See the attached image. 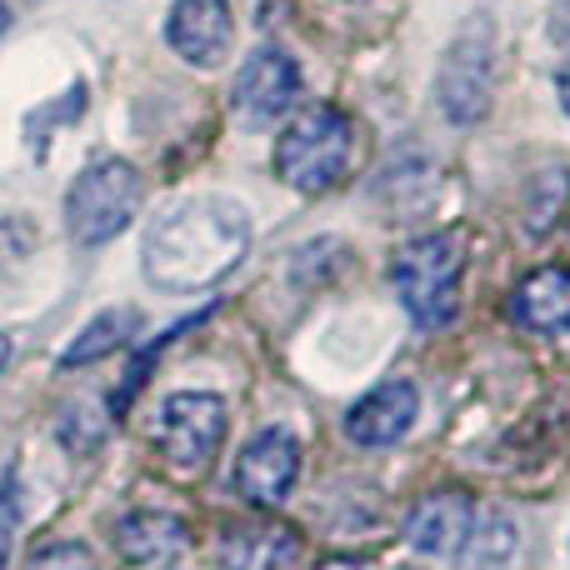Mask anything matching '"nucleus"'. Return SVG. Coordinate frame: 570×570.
<instances>
[{
    "instance_id": "15",
    "label": "nucleus",
    "mask_w": 570,
    "mask_h": 570,
    "mask_svg": "<svg viewBox=\"0 0 570 570\" xmlns=\"http://www.w3.org/2000/svg\"><path fill=\"white\" fill-rule=\"evenodd\" d=\"M136 331H140V315L136 311H120V305H116V311H100L96 321H90L86 331L66 345V351H60V365H66V371H76V365L100 361V355L120 351V345H126Z\"/></svg>"
},
{
    "instance_id": "1",
    "label": "nucleus",
    "mask_w": 570,
    "mask_h": 570,
    "mask_svg": "<svg viewBox=\"0 0 570 570\" xmlns=\"http://www.w3.org/2000/svg\"><path fill=\"white\" fill-rule=\"evenodd\" d=\"M250 250V216L226 196H196L170 206L146 230L140 266L160 291H206Z\"/></svg>"
},
{
    "instance_id": "12",
    "label": "nucleus",
    "mask_w": 570,
    "mask_h": 570,
    "mask_svg": "<svg viewBox=\"0 0 570 570\" xmlns=\"http://www.w3.org/2000/svg\"><path fill=\"white\" fill-rule=\"evenodd\" d=\"M295 551H301V541H295L291 525L281 521H246V525H230L226 535H220V570H291Z\"/></svg>"
},
{
    "instance_id": "6",
    "label": "nucleus",
    "mask_w": 570,
    "mask_h": 570,
    "mask_svg": "<svg viewBox=\"0 0 570 570\" xmlns=\"http://www.w3.org/2000/svg\"><path fill=\"white\" fill-rule=\"evenodd\" d=\"M156 435L176 471H206L226 441V405L210 391H176L160 405Z\"/></svg>"
},
{
    "instance_id": "21",
    "label": "nucleus",
    "mask_w": 570,
    "mask_h": 570,
    "mask_svg": "<svg viewBox=\"0 0 570 570\" xmlns=\"http://www.w3.org/2000/svg\"><path fill=\"white\" fill-rule=\"evenodd\" d=\"M6 561H10V535H6V525H0V570H6Z\"/></svg>"
},
{
    "instance_id": "7",
    "label": "nucleus",
    "mask_w": 570,
    "mask_h": 570,
    "mask_svg": "<svg viewBox=\"0 0 570 570\" xmlns=\"http://www.w3.org/2000/svg\"><path fill=\"white\" fill-rule=\"evenodd\" d=\"M301 100V66L285 50H256L236 76V116L246 126H271Z\"/></svg>"
},
{
    "instance_id": "9",
    "label": "nucleus",
    "mask_w": 570,
    "mask_h": 570,
    "mask_svg": "<svg viewBox=\"0 0 570 570\" xmlns=\"http://www.w3.org/2000/svg\"><path fill=\"white\" fill-rule=\"evenodd\" d=\"M166 40L180 60L210 70L230 56V40H236V26H230V6L226 0H176L166 16Z\"/></svg>"
},
{
    "instance_id": "5",
    "label": "nucleus",
    "mask_w": 570,
    "mask_h": 570,
    "mask_svg": "<svg viewBox=\"0 0 570 570\" xmlns=\"http://www.w3.org/2000/svg\"><path fill=\"white\" fill-rule=\"evenodd\" d=\"M435 100L451 126H475L491 116L495 100V30L485 16L465 20V30L451 40L441 60V80H435Z\"/></svg>"
},
{
    "instance_id": "10",
    "label": "nucleus",
    "mask_w": 570,
    "mask_h": 570,
    "mask_svg": "<svg viewBox=\"0 0 570 570\" xmlns=\"http://www.w3.org/2000/svg\"><path fill=\"white\" fill-rule=\"evenodd\" d=\"M415 415H421V391H415L411 381H385V385H375L371 395H361V401L351 405V415H345V435H351L355 445L381 451V445H395L405 431H411Z\"/></svg>"
},
{
    "instance_id": "19",
    "label": "nucleus",
    "mask_w": 570,
    "mask_h": 570,
    "mask_svg": "<svg viewBox=\"0 0 570 570\" xmlns=\"http://www.w3.org/2000/svg\"><path fill=\"white\" fill-rule=\"evenodd\" d=\"M556 96H561V106H566V116H570V60L556 70Z\"/></svg>"
},
{
    "instance_id": "2",
    "label": "nucleus",
    "mask_w": 570,
    "mask_h": 570,
    "mask_svg": "<svg viewBox=\"0 0 570 570\" xmlns=\"http://www.w3.org/2000/svg\"><path fill=\"white\" fill-rule=\"evenodd\" d=\"M355 160V130L335 106H305L301 116L285 126L276 146V176L291 190L321 196V190L341 186L345 170Z\"/></svg>"
},
{
    "instance_id": "3",
    "label": "nucleus",
    "mask_w": 570,
    "mask_h": 570,
    "mask_svg": "<svg viewBox=\"0 0 570 570\" xmlns=\"http://www.w3.org/2000/svg\"><path fill=\"white\" fill-rule=\"evenodd\" d=\"M395 295L401 305L425 325V331H441L455 321V305H461V276H465V240L455 230H431V236L411 240V246L395 256Z\"/></svg>"
},
{
    "instance_id": "18",
    "label": "nucleus",
    "mask_w": 570,
    "mask_h": 570,
    "mask_svg": "<svg viewBox=\"0 0 570 570\" xmlns=\"http://www.w3.org/2000/svg\"><path fill=\"white\" fill-rule=\"evenodd\" d=\"M551 36L570 40V0H551Z\"/></svg>"
},
{
    "instance_id": "22",
    "label": "nucleus",
    "mask_w": 570,
    "mask_h": 570,
    "mask_svg": "<svg viewBox=\"0 0 570 570\" xmlns=\"http://www.w3.org/2000/svg\"><path fill=\"white\" fill-rule=\"evenodd\" d=\"M6 361H10V341L0 335V371H6Z\"/></svg>"
},
{
    "instance_id": "17",
    "label": "nucleus",
    "mask_w": 570,
    "mask_h": 570,
    "mask_svg": "<svg viewBox=\"0 0 570 570\" xmlns=\"http://www.w3.org/2000/svg\"><path fill=\"white\" fill-rule=\"evenodd\" d=\"M26 570H96V556H90L80 541H46L26 561Z\"/></svg>"
},
{
    "instance_id": "20",
    "label": "nucleus",
    "mask_w": 570,
    "mask_h": 570,
    "mask_svg": "<svg viewBox=\"0 0 570 570\" xmlns=\"http://www.w3.org/2000/svg\"><path fill=\"white\" fill-rule=\"evenodd\" d=\"M321 570H375L371 561H331V566H321Z\"/></svg>"
},
{
    "instance_id": "8",
    "label": "nucleus",
    "mask_w": 570,
    "mask_h": 570,
    "mask_svg": "<svg viewBox=\"0 0 570 570\" xmlns=\"http://www.w3.org/2000/svg\"><path fill=\"white\" fill-rule=\"evenodd\" d=\"M295 471H301V441H295L285 425H271L256 441L240 451L236 461V491L246 495L250 505H281L295 485Z\"/></svg>"
},
{
    "instance_id": "11",
    "label": "nucleus",
    "mask_w": 570,
    "mask_h": 570,
    "mask_svg": "<svg viewBox=\"0 0 570 570\" xmlns=\"http://www.w3.org/2000/svg\"><path fill=\"white\" fill-rule=\"evenodd\" d=\"M471 535H475V505L471 495H425L421 505L411 511L405 521V546L415 556H461L471 551Z\"/></svg>"
},
{
    "instance_id": "13",
    "label": "nucleus",
    "mask_w": 570,
    "mask_h": 570,
    "mask_svg": "<svg viewBox=\"0 0 570 570\" xmlns=\"http://www.w3.org/2000/svg\"><path fill=\"white\" fill-rule=\"evenodd\" d=\"M511 315H515V325H525L535 335L570 331V271L546 266L535 276H525L511 295Z\"/></svg>"
},
{
    "instance_id": "23",
    "label": "nucleus",
    "mask_w": 570,
    "mask_h": 570,
    "mask_svg": "<svg viewBox=\"0 0 570 570\" xmlns=\"http://www.w3.org/2000/svg\"><path fill=\"white\" fill-rule=\"evenodd\" d=\"M6 26H10V10H6V6H0V30H6Z\"/></svg>"
},
{
    "instance_id": "16",
    "label": "nucleus",
    "mask_w": 570,
    "mask_h": 570,
    "mask_svg": "<svg viewBox=\"0 0 570 570\" xmlns=\"http://www.w3.org/2000/svg\"><path fill=\"white\" fill-rule=\"evenodd\" d=\"M471 541H475V551H471L475 570L511 566V556H515V521H511V515H491V521L481 525V535H471Z\"/></svg>"
},
{
    "instance_id": "14",
    "label": "nucleus",
    "mask_w": 570,
    "mask_h": 570,
    "mask_svg": "<svg viewBox=\"0 0 570 570\" xmlns=\"http://www.w3.org/2000/svg\"><path fill=\"white\" fill-rule=\"evenodd\" d=\"M116 546L140 566H156L166 556L186 551L190 546V525L170 511H130L126 521L116 525Z\"/></svg>"
},
{
    "instance_id": "4",
    "label": "nucleus",
    "mask_w": 570,
    "mask_h": 570,
    "mask_svg": "<svg viewBox=\"0 0 570 570\" xmlns=\"http://www.w3.org/2000/svg\"><path fill=\"white\" fill-rule=\"evenodd\" d=\"M140 216V176L130 160H96L66 196V226L76 246H106Z\"/></svg>"
}]
</instances>
